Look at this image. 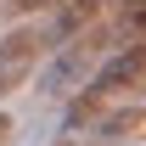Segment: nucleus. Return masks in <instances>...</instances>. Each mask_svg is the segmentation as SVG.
I'll return each instance as SVG.
<instances>
[{
  "label": "nucleus",
  "mask_w": 146,
  "mask_h": 146,
  "mask_svg": "<svg viewBox=\"0 0 146 146\" xmlns=\"http://www.w3.org/2000/svg\"><path fill=\"white\" fill-rule=\"evenodd\" d=\"M39 28H11V34L0 39V96H11V90H23L28 84V73H34V62H39Z\"/></svg>",
  "instance_id": "f257e3e1"
},
{
  "label": "nucleus",
  "mask_w": 146,
  "mask_h": 146,
  "mask_svg": "<svg viewBox=\"0 0 146 146\" xmlns=\"http://www.w3.org/2000/svg\"><path fill=\"white\" fill-rule=\"evenodd\" d=\"M11 141V118H6V112H0V146Z\"/></svg>",
  "instance_id": "20e7f679"
},
{
  "label": "nucleus",
  "mask_w": 146,
  "mask_h": 146,
  "mask_svg": "<svg viewBox=\"0 0 146 146\" xmlns=\"http://www.w3.org/2000/svg\"><path fill=\"white\" fill-rule=\"evenodd\" d=\"M79 79H90V51H84V45H68V51L45 68V96H68V90H79Z\"/></svg>",
  "instance_id": "f03ea898"
},
{
  "label": "nucleus",
  "mask_w": 146,
  "mask_h": 146,
  "mask_svg": "<svg viewBox=\"0 0 146 146\" xmlns=\"http://www.w3.org/2000/svg\"><path fill=\"white\" fill-rule=\"evenodd\" d=\"M11 6H23V11H34V6H45V0H11Z\"/></svg>",
  "instance_id": "39448f33"
},
{
  "label": "nucleus",
  "mask_w": 146,
  "mask_h": 146,
  "mask_svg": "<svg viewBox=\"0 0 146 146\" xmlns=\"http://www.w3.org/2000/svg\"><path fill=\"white\" fill-rule=\"evenodd\" d=\"M101 129H107V135H146V107L112 112V118H101Z\"/></svg>",
  "instance_id": "7ed1b4c3"
},
{
  "label": "nucleus",
  "mask_w": 146,
  "mask_h": 146,
  "mask_svg": "<svg viewBox=\"0 0 146 146\" xmlns=\"http://www.w3.org/2000/svg\"><path fill=\"white\" fill-rule=\"evenodd\" d=\"M51 146H73V141H68V135H62V141H51Z\"/></svg>",
  "instance_id": "423d86ee"
},
{
  "label": "nucleus",
  "mask_w": 146,
  "mask_h": 146,
  "mask_svg": "<svg viewBox=\"0 0 146 146\" xmlns=\"http://www.w3.org/2000/svg\"><path fill=\"white\" fill-rule=\"evenodd\" d=\"M129 6H146V0H129Z\"/></svg>",
  "instance_id": "0eeeda50"
}]
</instances>
